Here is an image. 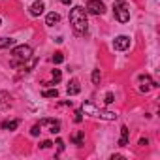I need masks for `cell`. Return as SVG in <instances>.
Returning a JSON list of instances; mask_svg holds the SVG:
<instances>
[{"label": "cell", "mask_w": 160, "mask_h": 160, "mask_svg": "<svg viewBox=\"0 0 160 160\" xmlns=\"http://www.w3.org/2000/svg\"><path fill=\"white\" fill-rule=\"evenodd\" d=\"M51 145H53V143H51L49 139H47V141H42V149H49Z\"/></svg>", "instance_id": "23"}, {"label": "cell", "mask_w": 160, "mask_h": 160, "mask_svg": "<svg viewBox=\"0 0 160 160\" xmlns=\"http://www.w3.org/2000/svg\"><path fill=\"white\" fill-rule=\"evenodd\" d=\"M60 81V70H53V83Z\"/></svg>", "instance_id": "19"}, {"label": "cell", "mask_w": 160, "mask_h": 160, "mask_svg": "<svg viewBox=\"0 0 160 160\" xmlns=\"http://www.w3.org/2000/svg\"><path fill=\"white\" fill-rule=\"evenodd\" d=\"M70 25L75 30V34L83 36L89 28V21H87V10H83L81 6H73L70 10Z\"/></svg>", "instance_id": "1"}, {"label": "cell", "mask_w": 160, "mask_h": 160, "mask_svg": "<svg viewBox=\"0 0 160 160\" xmlns=\"http://www.w3.org/2000/svg\"><path fill=\"white\" fill-rule=\"evenodd\" d=\"M12 45H15V40H12V38H0V49H8Z\"/></svg>", "instance_id": "13"}, {"label": "cell", "mask_w": 160, "mask_h": 160, "mask_svg": "<svg viewBox=\"0 0 160 160\" xmlns=\"http://www.w3.org/2000/svg\"><path fill=\"white\" fill-rule=\"evenodd\" d=\"M73 121H75V122H81V121H83V111H81V109H79V111H75V117H73Z\"/></svg>", "instance_id": "20"}, {"label": "cell", "mask_w": 160, "mask_h": 160, "mask_svg": "<svg viewBox=\"0 0 160 160\" xmlns=\"http://www.w3.org/2000/svg\"><path fill=\"white\" fill-rule=\"evenodd\" d=\"M19 126V121H4L2 122V128L4 130H15Z\"/></svg>", "instance_id": "14"}, {"label": "cell", "mask_w": 160, "mask_h": 160, "mask_svg": "<svg viewBox=\"0 0 160 160\" xmlns=\"http://www.w3.org/2000/svg\"><path fill=\"white\" fill-rule=\"evenodd\" d=\"M62 60H64V55H62L60 51H57V53L53 55V62H55V64H60Z\"/></svg>", "instance_id": "18"}, {"label": "cell", "mask_w": 160, "mask_h": 160, "mask_svg": "<svg viewBox=\"0 0 160 160\" xmlns=\"http://www.w3.org/2000/svg\"><path fill=\"white\" fill-rule=\"evenodd\" d=\"M43 10H45V4L42 2V0H40V2H34V4L30 6V15H32V17H38V15L43 13Z\"/></svg>", "instance_id": "10"}, {"label": "cell", "mask_w": 160, "mask_h": 160, "mask_svg": "<svg viewBox=\"0 0 160 160\" xmlns=\"http://www.w3.org/2000/svg\"><path fill=\"white\" fill-rule=\"evenodd\" d=\"M83 139H85V134H83V132H77V134L72 136V141H73L75 145H83Z\"/></svg>", "instance_id": "15"}, {"label": "cell", "mask_w": 160, "mask_h": 160, "mask_svg": "<svg viewBox=\"0 0 160 160\" xmlns=\"http://www.w3.org/2000/svg\"><path fill=\"white\" fill-rule=\"evenodd\" d=\"M81 111H85L87 115H92V117H100L104 121H117V113L108 111V109H98L92 102H85L81 106Z\"/></svg>", "instance_id": "2"}, {"label": "cell", "mask_w": 160, "mask_h": 160, "mask_svg": "<svg viewBox=\"0 0 160 160\" xmlns=\"http://www.w3.org/2000/svg\"><path fill=\"white\" fill-rule=\"evenodd\" d=\"M40 132H42V128H40V124H34V126H32V130H30V134H32V136H38Z\"/></svg>", "instance_id": "21"}, {"label": "cell", "mask_w": 160, "mask_h": 160, "mask_svg": "<svg viewBox=\"0 0 160 160\" xmlns=\"http://www.w3.org/2000/svg\"><path fill=\"white\" fill-rule=\"evenodd\" d=\"M0 25H2V19H0Z\"/></svg>", "instance_id": "27"}, {"label": "cell", "mask_w": 160, "mask_h": 160, "mask_svg": "<svg viewBox=\"0 0 160 160\" xmlns=\"http://www.w3.org/2000/svg\"><path fill=\"white\" fill-rule=\"evenodd\" d=\"M113 13H115L119 23H126L130 19V8H128V4L124 2V0H117V2L113 4Z\"/></svg>", "instance_id": "4"}, {"label": "cell", "mask_w": 160, "mask_h": 160, "mask_svg": "<svg viewBox=\"0 0 160 160\" xmlns=\"http://www.w3.org/2000/svg\"><path fill=\"white\" fill-rule=\"evenodd\" d=\"M147 143H149L147 138H141V139H139V145H147Z\"/></svg>", "instance_id": "25"}, {"label": "cell", "mask_w": 160, "mask_h": 160, "mask_svg": "<svg viewBox=\"0 0 160 160\" xmlns=\"http://www.w3.org/2000/svg\"><path fill=\"white\" fill-rule=\"evenodd\" d=\"M113 47H115L117 51L128 49V47H130V38H128V36H117V38L113 40Z\"/></svg>", "instance_id": "8"}, {"label": "cell", "mask_w": 160, "mask_h": 160, "mask_svg": "<svg viewBox=\"0 0 160 160\" xmlns=\"http://www.w3.org/2000/svg\"><path fill=\"white\" fill-rule=\"evenodd\" d=\"M12 57H13L12 66L25 64V62H28V60L32 58V47H30V45H17V47H13Z\"/></svg>", "instance_id": "3"}, {"label": "cell", "mask_w": 160, "mask_h": 160, "mask_svg": "<svg viewBox=\"0 0 160 160\" xmlns=\"http://www.w3.org/2000/svg\"><path fill=\"white\" fill-rule=\"evenodd\" d=\"M57 145H58V151L64 149V141H62V139H57Z\"/></svg>", "instance_id": "24"}, {"label": "cell", "mask_w": 160, "mask_h": 160, "mask_svg": "<svg viewBox=\"0 0 160 160\" xmlns=\"http://www.w3.org/2000/svg\"><path fill=\"white\" fill-rule=\"evenodd\" d=\"M139 83H141V87H139V91H141V92H149L152 87H158V85L152 81L149 75H139Z\"/></svg>", "instance_id": "7"}, {"label": "cell", "mask_w": 160, "mask_h": 160, "mask_svg": "<svg viewBox=\"0 0 160 160\" xmlns=\"http://www.w3.org/2000/svg\"><path fill=\"white\" fill-rule=\"evenodd\" d=\"M42 96H43V98H57V96H58V91H57V89H47V91L42 92Z\"/></svg>", "instance_id": "16"}, {"label": "cell", "mask_w": 160, "mask_h": 160, "mask_svg": "<svg viewBox=\"0 0 160 160\" xmlns=\"http://www.w3.org/2000/svg\"><path fill=\"white\" fill-rule=\"evenodd\" d=\"M60 2H62V4H70V2H72V0H60Z\"/></svg>", "instance_id": "26"}, {"label": "cell", "mask_w": 160, "mask_h": 160, "mask_svg": "<svg viewBox=\"0 0 160 160\" xmlns=\"http://www.w3.org/2000/svg\"><path fill=\"white\" fill-rule=\"evenodd\" d=\"M58 21H60V15H58L57 12H51V13L45 17V25H47V27H53V25H57Z\"/></svg>", "instance_id": "11"}, {"label": "cell", "mask_w": 160, "mask_h": 160, "mask_svg": "<svg viewBox=\"0 0 160 160\" xmlns=\"http://www.w3.org/2000/svg\"><path fill=\"white\" fill-rule=\"evenodd\" d=\"M100 79H102L100 70H94V72H92V83H94V85H100Z\"/></svg>", "instance_id": "17"}, {"label": "cell", "mask_w": 160, "mask_h": 160, "mask_svg": "<svg viewBox=\"0 0 160 160\" xmlns=\"http://www.w3.org/2000/svg\"><path fill=\"white\" fill-rule=\"evenodd\" d=\"M111 102H115V98H113L111 92H108V94H106V104H111Z\"/></svg>", "instance_id": "22"}, {"label": "cell", "mask_w": 160, "mask_h": 160, "mask_svg": "<svg viewBox=\"0 0 160 160\" xmlns=\"http://www.w3.org/2000/svg\"><path fill=\"white\" fill-rule=\"evenodd\" d=\"M66 92H68V96H75V94H79V92H81V85H79V81H77V79H72V81L68 83V89H66Z\"/></svg>", "instance_id": "9"}, {"label": "cell", "mask_w": 160, "mask_h": 160, "mask_svg": "<svg viewBox=\"0 0 160 160\" xmlns=\"http://www.w3.org/2000/svg\"><path fill=\"white\" fill-rule=\"evenodd\" d=\"M87 12L92 13V15H104L106 6H104V2H100V0H89L87 2Z\"/></svg>", "instance_id": "6"}, {"label": "cell", "mask_w": 160, "mask_h": 160, "mask_svg": "<svg viewBox=\"0 0 160 160\" xmlns=\"http://www.w3.org/2000/svg\"><path fill=\"white\" fill-rule=\"evenodd\" d=\"M38 124H40L42 130H47V132H51V134H58V132H60V122H58L57 119H42Z\"/></svg>", "instance_id": "5"}, {"label": "cell", "mask_w": 160, "mask_h": 160, "mask_svg": "<svg viewBox=\"0 0 160 160\" xmlns=\"http://www.w3.org/2000/svg\"><path fill=\"white\" fill-rule=\"evenodd\" d=\"M128 138H130V130H128L126 126H122V128H121V139H119V145H121V147L128 145Z\"/></svg>", "instance_id": "12"}]
</instances>
